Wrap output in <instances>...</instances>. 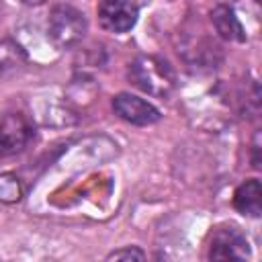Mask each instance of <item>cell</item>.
Instances as JSON below:
<instances>
[{
    "label": "cell",
    "instance_id": "1",
    "mask_svg": "<svg viewBox=\"0 0 262 262\" xmlns=\"http://www.w3.org/2000/svg\"><path fill=\"white\" fill-rule=\"evenodd\" d=\"M129 80L147 94L166 96L174 88V72L156 55H141L129 66Z\"/></svg>",
    "mask_w": 262,
    "mask_h": 262
},
{
    "label": "cell",
    "instance_id": "2",
    "mask_svg": "<svg viewBox=\"0 0 262 262\" xmlns=\"http://www.w3.org/2000/svg\"><path fill=\"white\" fill-rule=\"evenodd\" d=\"M86 29H88L86 16L70 4L55 6L47 20V35L53 41V45L59 49H68L80 43Z\"/></svg>",
    "mask_w": 262,
    "mask_h": 262
},
{
    "label": "cell",
    "instance_id": "3",
    "mask_svg": "<svg viewBox=\"0 0 262 262\" xmlns=\"http://www.w3.org/2000/svg\"><path fill=\"white\" fill-rule=\"evenodd\" d=\"M139 8L133 0H100L98 2V23L104 31L127 33L135 27Z\"/></svg>",
    "mask_w": 262,
    "mask_h": 262
},
{
    "label": "cell",
    "instance_id": "4",
    "mask_svg": "<svg viewBox=\"0 0 262 262\" xmlns=\"http://www.w3.org/2000/svg\"><path fill=\"white\" fill-rule=\"evenodd\" d=\"M250 256L246 235L237 227H221L213 233L209 258L211 260H244Z\"/></svg>",
    "mask_w": 262,
    "mask_h": 262
},
{
    "label": "cell",
    "instance_id": "5",
    "mask_svg": "<svg viewBox=\"0 0 262 262\" xmlns=\"http://www.w3.org/2000/svg\"><path fill=\"white\" fill-rule=\"evenodd\" d=\"M113 111L123 121H127L131 125H141V127L151 125L160 119V111L151 102H147L135 94H129V92H121L113 98Z\"/></svg>",
    "mask_w": 262,
    "mask_h": 262
},
{
    "label": "cell",
    "instance_id": "6",
    "mask_svg": "<svg viewBox=\"0 0 262 262\" xmlns=\"http://www.w3.org/2000/svg\"><path fill=\"white\" fill-rule=\"evenodd\" d=\"M33 129L23 115L10 113L0 121V158L18 154L31 139Z\"/></svg>",
    "mask_w": 262,
    "mask_h": 262
},
{
    "label": "cell",
    "instance_id": "7",
    "mask_svg": "<svg viewBox=\"0 0 262 262\" xmlns=\"http://www.w3.org/2000/svg\"><path fill=\"white\" fill-rule=\"evenodd\" d=\"M233 207L248 217H258L262 211V186L258 178L242 182L233 192Z\"/></svg>",
    "mask_w": 262,
    "mask_h": 262
},
{
    "label": "cell",
    "instance_id": "8",
    "mask_svg": "<svg viewBox=\"0 0 262 262\" xmlns=\"http://www.w3.org/2000/svg\"><path fill=\"white\" fill-rule=\"evenodd\" d=\"M211 20H213L217 33H219L223 39H227V41H237V43L246 41L244 27H242V23L237 20L235 12H233L229 6H223V4L217 6V8L211 12Z\"/></svg>",
    "mask_w": 262,
    "mask_h": 262
},
{
    "label": "cell",
    "instance_id": "9",
    "mask_svg": "<svg viewBox=\"0 0 262 262\" xmlns=\"http://www.w3.org/2000/svg\"><path fill=\"white\" fill-rule=\"evenodd\" d=\"M145 254L139 248H125V250H117L113 254H108V260H143Z\"/></svg>",
    "mask_w": 262,
    "mask_h": 262
},
{
    "label": "cell",
    "instance_id": "10",
    "mask_svg": "<svg viewBox=\"0 0 262 262\" xmlns=\"http://www.w3.org/2000/svg\"><path fill=\"white\" fill-rule=\"evenodd\" d=\"M25 4H33V6H37V4H43L45 0H23Z\"/></svg>",
    "mask_w": 262,
    "mask_h": 262
}]
</instances>
